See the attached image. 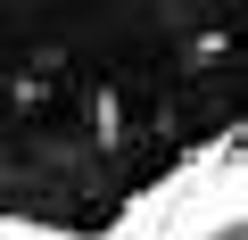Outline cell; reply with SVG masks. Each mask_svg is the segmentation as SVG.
<instances>
[{
	"mask_svg": "<svg viewBox=\"0 0 248 240\" xmlns=\"http://www.w3.org/2000/svg\"><path fill=\"white\" fill-rule=\"evenodd\" d=\"M248 215V0H0V240H215Z\"/></svg>",
	"mask_w": 248,
	"mask_h": 240,
	"instance_id": "1",
	"label": "cell"
}]
</instances>
